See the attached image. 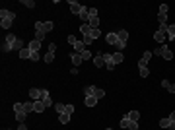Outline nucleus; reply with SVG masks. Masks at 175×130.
Wrapping results in <instances>:
<instances>
[{
    "label": "nucleus",
    "mask_w": 175,
    "mask_h": 130,
    "mask_svg": "<svg viewBox=\"0 0 175 130\" xmlns=\"http://www.w3.org/2000/svg\"><path fill=\"white\" fill-rule=\"evenodd\" d=\"M16 19V14L10 10H6V8H2L0 10V25H2V29H10L12 23H14Z\"/></svg>",
    "instance_id": "obj_1"
},
{
    "label": "nucleus",
    "mask_w": 175,
    "mask_h": 130,
    "mask_svg": "<svg viewBox=\"0 0 175 130\" xmlns=\"http://www.w3.org/2000/svg\"><path fill=\"white\" fill-rule=\"evenodd\" d=\"M154 55H158V56H161L164 60H173V52H171V49L167 47V45H160V47L156 49V51H152Z\"/></svg>",
    "instance_id": "obj_2"
},
{
    "label": "nucleus",
    "mask_w": 175,
    "mask_h": 130,
    "mask_svg": "<svg viewBox=\"0 0 175 130\" xmlns=\"http://www.w3.org/2000/svg\"><path fill=\"white\" fill-rule=\"evenodd\" d=\"M16 41H18V35L8 33V35H6V39H4V43H2V52H10V51H14Z\"/></svg>",
    "instance_id": "obj_3"
},
{
    "label": "nucleus",
    "mask_w": 175,
    "mask_h": 130,
    "mask_svg": "<svg viewBox=\"0 0 175 130\" xmlns=\"http://www.w3.org/2000/svg\"><path fill=\"white\" fill-rule=\"evenodd\" d=\"M55 29V23L53 22H35V33H45L47 35L49 31Z\"/></svg>",
    "instance_id": "obj_4"
},
{
    "label": "nucleus",
    "mask_w": 175,
    "mask_h": 130,
    "mask_svg": "<svg viewBox=\"0 0 175 130\" xmlns=\"http://www.w3.org/2000/svg\"><path fill=\"white\" fill-rule=\"evenodd\" d=\"M88 14H90V23L88 25L91 29H99V16H97V8H88Z\"/></svg>",
    "instance_id": "obj_5"
},
{
    "label": "nucleus",
    "mask_w": 175,
    "mask_h": 130,
    "mask_svg": "<svg viewBox=\"0 0 175 130\" xmlns=\"http://www.w3.org/2000/svg\"><path fill=\"white\" fill-rule=\"evenodd\" d=\"M14 113H16V119H18V123H26L27 111H26V107H23V103H16V105H14Z\"/></svg>",
    "instance_id": "obj_6"
},
{
    "label": "nucleus",
    "mask_w": 175,
    "mask_h": 130,
    "mask_svg": "<svg viewBox=\"0 0 175 130\" xmlns=\"http://www.w3.org/2000/svg\"><path fill=\"white\" fill-rule=\"evenodd\" d=\"M154 39H156L160 45H165V39H167V27H160V29L154 33Z\"/></svg>",
    "instance_id": "obj_7"
},
{
    "label": "nucleus",
    "mask_w": 175,
    "mask_h": 130,
    "mask_svg": "<svg viewBox=\"0 0 175 130\" xmlns=\"http://www.w3.org/2000/svg\"><path fill=\"white\" fill-rule=\"evenodd\" d=\"M29 97H31L33 101H41V99H43V89L31 87V89H29Z\"/></svg>",
    "instance_id": "obj_8"
},
{
    "label": "nucleus",
    "mask_w": 175,
    "mask_h": 130,
    "mask_svg": "<svg viewBox=\"0 0 175 130\" xmlns=\"http://www.w3.org/2000/svg\"><path fill=\"white\" fill-rule=\"evenodd\" d=\"M68 6H70V12H72V14L80 16V12H82V6H80V2H76V0H68Z\"/></svg>",
    "instance_id": "obj_9"
},
{
    "label": "nucleus",
    "mask_w": 175,
    "mask_h": 130,
    "mask_svg": "<svg viewBox=\"0 0 175 130\" xmlns=\"http://www.w3.org/2000/svg\"><path fill=\"white\" fill-rule=\"evenodd\" d=\"M152 55H154L152 51H146V52H144V56L138 60V68H146V64H148V60L152 58Z\"/></svg>",
    "instance_id": "obj_10"
},
{
    "label": "nucleus",
    "mask_w": 175,
    "mask_h": 130,
    "mask_svg": "<svg viewBox=\"0 0 175 130\" xmlns=\"http://www.w3.org/2000/svg\"><path fill=\"white\" fill-rule=\"evenodd\" d=\"M103 60H105V68H107V70H113V68H115L113 55H107V52H103Z\"/></svg>",
    "instance_id": "obj_11"
},
{
    "label": "nucleus",
    "mask_w": 175,
    "mask_h": 130,
    "mask_svg": "<svg viewBox=\"0 0 175 130\" xmlns=\"http://www.w3.org/2000/svg\"><path fill=\"white\" fill-rule=\"evenodd\" d=\"M91 60H94V66H95V68H105V60H103V55H95Z\"/></svg>",
    "instance_id": "obj_12"
},
{
    "label": "nucleus",
    "mask_w": 175,
    "mask_h": 130,
    "mask_svg": "<svg viewBox=\"0 0 175 130\" xmlns=\"http://www.w3.org/2000/svg\"><path fill=\"white\" fill-rule=\"evenodd\" d=\"M70 62H72L74 68H78V66L82 64V56L78 55V52H72V55H70Z\"/></svg>",
    "instance_id": "obj_13"
},
{
    "label": "nucleus",
    "mask_w": 175,
    "mask_h": 130,
    "mask_svg": "<svg viewBox=\"0 0 175 130\" xmlns=\"http://www.w3.org/2000/svg\"><path fill=\"white\" fill-rule=\"evenodd\" d=\"M27 49H29V51H31V52H39V49H41V41H37V39H33V41L27 45Z\"/></svg>",
    "instance_id": "obj_14"
},
{
    "label": "nucleus",
    "mask_w": 175,
    "mask_h": 130,
    "mask_svg": "<svg viewBox=\"0 0 175 130\" xmlns=\"http://www.w3.org/2000/svg\"><path fill=\"white\" fill-rule=\"evenodd\" d=\"M80 22L82 23H90V14H88V8L82 6V12H80Z\"/></svg>",
    "instance_id": "obj_15"
},
{
    "label": "nucleus",
    "mask_w": 175,
    "mask_h": 130,
    "mask_svg": "<svg viewBox=\"0 0 175 130\" xmlns=\"http://www.w3.org/2000/svg\"><path fill=\"white\" fill-rule=\"evenodd\" d=\"M45 103V107H51L53 105V99H51V93L47 91V89H43V99H41Z\"/></svg>",
    "instance_id": "obj_16"
},
{
    "label": "nucleus",
    "mask_w": 175,
    "mask_h": 130,
    "mask_svg": "<svg viewBox=\"0 0 175 130\" xmlns=\"http://www.w3.org/2000/svg\"><path fill=\"white\" fill-rule=\"evenodd\" d=\"M72 47H74V52H78V55H82V52L86 51V45H84V41H76V43L72 45Z\"/></svg>",
    "instance_id": "obj_17"
},
{
    "label": "nucleus",
    "mask_w": 175,
    "mask_h": 130,
    "mask_svg": "<svg viewBox=\"0 0 175 130\" xmlns=\"http://www.w3.org/2000/svg\"><path fill=\"white\" fill-rule=\"evenodd\" d=\"M95 91H97V87H95V86H86L84 87V95L86 97H95Z\"/></svg>",
    "instance_id": "obj_18"
},
{
    "label": "nucleus",
    "mask_w": 175,
    "mask_h": 130,
    "mask_svg": "<svg viewBox=\"0 0 175 130\" xmlns=\"http://www.w3.org/2000/svg\"><path fill=\"white\" fill-rule=\"evenodd\" d=\"M117 37H119V41L127 43L128 41V31L127 29H119V31H117Z\"/></svg>",
    "instance_id": "obj_19"
},
{
    "label": "nucleus",
    "mask_w": 175,
    "mask_h": 130,
    "mask_svg": "<svg viewBox=\"0 0 175 130\" xmlns=\"http://www.w3.org/2000/svg\"><path fill=\"white\" fill-rule=\"evenodd\" d=\"M105 41L109 43V45H117V43H119V37H117V33H107L105 35Z\"/></svg>",
    "instance_id": "obj_20"
},
{
    "label": "nucleus",
    "mask_w": 175,
    "mask_h": 130,
    "mask_svg": "<svg viewBox=\"0 0 175 130\" xmlns=\"http://www.w3.org/2000/svg\"><path fill=\"white\" fill-rule=\"evenodd\" d=\"M84 105H86V107H95V105H97V97H86V99H84Z\"/></svg>",
    "instance_id": "obj_21"
},
{
    "label": "nucleus",
    "mask_w": 175,
    "mask_h": 130,
    "mask_svg": "<svg viewBox=\"0 0 175 130\" xmlns=\"http://www.w3.org/2000/svg\"><path fill=\"white\" fill-rule=\"evenodd\" d=\"M127 117H128V120H132V123H138V119H140V113H138V111H130Z\"/></svg>",
    "instance_id": "obj_22"
},
{
    "label": "nucleus",
    "mask_w": 175,
    "mask_h": 130,
    "mask_svg": "<svg viewBox=\"0 0 175 130\" xmlns=\"http://www.w3.org/2000/svg\"><path fill=\"white\" fill-rule=\"evenodd\" d=\"M171 126V119L165 117V119H160V128H169Z\"/></svg>",
    "instance_id": "obj_23"
},
{
    "label": "nucleus",
    "mask_w": 175,
    "mask_h": 130,
    "mask_svg": "<svg viewBox=\"0 0 175 130\" xmlns=\"http://www.w3.org/2000/svg\"><path fill=\"white\" fill-rule=\"evenodd\" d=\"M123 60H124V55H123V52H113V62L115 64H121Z\"/></svg>",
    "instance_id": "obj_24"
},
{
    "label": "nucleus",
    "mask_w": 175,
    "mask_h": 130,
    "mask_svg": "<svg viewBox=\"0 0 175 130\" xmlns=\"http://www.w3.org/2000/svg\"><path fill=\"white\" fill-rule=\"evenodd\" d=\"M80 31H82V35H84V37H88V35H90V31H91V27L88 25V23H80Z\"/></svg>",
    "instance_id": "obj_25"
},
{
    "label": "nucleus",
    "mask_w": 175,
    "mask_h": 130,
    "mask_svg": "<svg viewBox=\"0 0 175 130\" xmlns=\"http://www.w3.org/2000/svg\"><path fill=\"white\" fill-rule=\"evenodd\" d=\"M20 58H31V51L26 47V49H22L20 51Z\"/></svg>",
    "instance_id": "obj_26"
},
{
    "label": "nucleus",
    "mask_w": 175,
    "mask_h": 130,
    "mask_svg": "<svg viewBox=\"0 0 175 130\" xmlns=\"http://www.w3.org/2000/svg\"><path fill=\"white\" fill-rule=\"evenodd\" d=\"M45 109H47V107H45L43 101H35V113H43Z\"/></svg>",
    "instance_id": "obj_27"
},
{
    "label": "nucleus",
    "mask_w": 175,
    "mask_h": 130,
    "mask_svg": "<svg viewBox=\"0 0 175 130\" xmlns=\"http://www.w3.org/2000/svg\"><path fill=\"white\" fill-rule=\"evenodd\" d=\"M167 39H175V23L167 25Z\"/></svg>",
    "instance_id": "obj_28"
},
{
    "label": "nucleus",
    "mask_w": 175,
    "mask_h": 130,
    "mask_svg": "<svg viewBox=\"0 0 175 130\" xmlns=\"http://www.w3.org/2000/svg\"><path fill=\"white\" fill-rule=\"evenodd\" d=\"M128 124H130V120H128V117H127V115H124V117H123V119H121V123H119V126H121V128H128Z\"/></svg>",
    "instance_id": "obj_29"
},
{
    "label": "nucleus",
    "mask_w": 175,
    "mask_h": 130,
    "mask_svg": "<svg viewBox=\"0 0 175 130\" xmlns=\"http://www.w3.org/2000/svg\"><path fill=\"white\" fill-rule=\"evenodd\" d=\"M55 111L58 113V115H62V113H66V105H62V103H57V105H55Z\"/></svg>",
    "instance_id": "obj_30"
},
{
    "label": "nucleus",
    "mask_w": 175,
    "mask_h": 130,
    "mask_svg": "<svg viewBox=\"0 0 175 130\" xmlns=\"http://www.w3.org/2000/svg\"><path fill=\"white\" fill-rule=\"evenodd\" d=\"M82 60H91V58H94V55H91V51H88V49H86V51L84 52H82Z\"/></svg>",
    "instance_id": "obj_31"
},
{
    "label": "nucleus",
    "mask_w": 175,
    "mask_h": 130,
    "mask_svg": "<svg viewBox=\"0 0 175 130\" xmlns=\"http://www.w3.org/2000/svg\"><path fill=\"white\" fill-rule=\"evenodd\" d=\"M88 37H91V39H94V41H95V39H97V37H101V31H99V29H91Z\"/></svg>",
    "instance_id": "obj_32"
},
{
    "label": "nucleus",
    "mask_w": 175,
    "mask_h": 130,
    "mask_svg": "<svg viewBox=\"0 0 175 130\" xmlns=\"http://www.w3.org/2000/svg\"><path fill=\"white\" fill-rule=\"evenodd\" d=\"M58 120H60V123H62V124H66V123H70V115H68V113H62V115H60V117H58Z\"/></svg>",
    "instance_id": "obj_33"
},
{
    "label": "nucleus",
    "mask_w": 175,
    "mask_h": 130,
    "mask_svg": "<svg viewBox=\"0 0 175 130\" xmlns=\"http://www.w3.org/2000/svg\"><path fill=\"white\" fill-rule=\"evenodd\" d=\"M53 60H55V52H51V51H49L47 55H45V62H47V64H51Z\"/></svg>",
    "instance_id": "obj_34"
},
{
    "label": "nucleus",
    "mask_w": 175,
    "mask_h": 130,
    "mask_svg": "<svg viewBox=\"0 0 175 130\" xmlns=\"http://www.w3.org/2000/svg\"><path fill=\"white\" fill-rule=\"evenodd\" d=\"M22 6H26V8H35V2H33V0H22Z\"/></svg>",
    "instance_id": "obj_35"
},
{
    "label": "nucleus",
    "mask_w": 175,
    "mask_h": 130,
    "mask_svg": "<svg viewBox=\"0 0 175 130\" xmlns=\"http://www.w3.org/2000/svg\"><path fill=\"white\" fill-rule=\"evenodd\" d=\"M167 12H169L167 4H160V14H167Z\"/></svg>",
    "instance_id": "obj_36"
},
{
    "label": "nucleus",
    "mask_w": 175,
    "mask_h": 130,
    "mask_svg": "<svg viewBox=\"0 0 175 130\" xmlns=\"http://www.w3.org/2000/svg\"><path fill=\"white\" fill-rule=\"evenodd\" d=\"M95 97H97V99H103V97H105V91L97 87V91H95Z\"/></svg>",
    "instance_id": "obj_37"
},
{
    "label": "nucleus",
    "mask_w": 175,
    "mask_h": 130,
    "mask_svg": "<svg viewBox=\"0 0 175 130\" xmlns=\"http://www.w3.org/2000/svg\"><path fill=\"white\" fill-rule=\"evenodd\" d=\"M140 76H142V78H148V76H150V70H148V68H140Z\"/></svg>",
    "instance_id": "obj_38"
},
{
    "label": "nucleus",
    "mask_w": 175,
    "mask_h": 130,
    "mask_svg": "<svg viewBox=\"0 0 175 130\" xmlns=\"http://www.w3.org/2000/svg\"><path fill=\"white\" fill-rule=\"evenodd\" d=\"M128 130H138V123H132V120H130V124H128Z\"/></svg>",
    "instance_id": "obj_39"
},
{
    "label": "nucleus",
    "mask_w": 175,
    "mask_h": 130,
    "mask_svg": "<svg viewBox=\"0 0 175 130\" xmlns=\"http://www.w3.org/2000/svg\"><path fill=\"white\" fill-rule=\"evenodd\" d=\"M29 60H33V62H37V60H39V52H31V58Z\"/></svg>",
    "instance_id": "obj_40"
},
{
    "label": "nucleus",
    "mask_w": 175,
    "mask_h": 130,
    "mask_svg": "<svg viewBox=\"0 0 175 130\" xmlns=\"http://www.w3.org/2000/svg\"><path fill=\"white\" fill-rule=\"evenodd\" d=\"M169 84H171L169 80H161V87H164V89H167V87H169Z\"/></svg>",
    "instance_id": "obj_41"
},
{
    "label": "nucleus",
    "mask_w": 175,
    "mask_h": 130,
    "mask_svg": "<svg viewBox=\"0 0 175 130\" xmlns=\"http://www.w3.org/2000/svg\"><path fill=\"white\" fill-rule=\"evenodd\" d=\"M35 39H37V41H41V43H43V39H45V33H35Z\"/></svg>",
    "instance_id": "obj_42"
},
{
    "label": "nucleus",
    "mask_w": 175,
    "mask_h": 130,
    "mask_svg": "<svg viewBox=\"0 0 175 130\" xmlns=\"http://www.w3.org/2000/svg\"><path fill=\"white\" fill-rule=\"evenodd\" d=\"M66 113H68V115H72V113H74V105H66Z\"/></svg>",
    "instance_id": "obj_43"
},
{
    "label": "nucleus",
    "mask_w": 175,
    "mask_h": 130,
    "mask_svg": "<svg viewBox=\"0 0 175 130\" xmlns=\"http://www.w3.org/2000/svg\"><path fill=\"white\" fill-rule=\"evenodd\" d=\"M76 41H78V39L74 37V35H68V43H70V45H74V43H76Z\"/></svg>",
    "instance_id": "obj_44"
},
{
    "label": "nucleus",
    "mask_w": 175,
    "mask_h": 130,
    "mask_svg": "<svg viewBox=\"0 0 175 130\" xmlns=\"http://www.w3.org/2000/svg\"><path fill=\"white\" fill-rule=\"evenodd\" d=\"M167 91H169V93H175V84H169V87H167Z\"/></svg>",
    "instance_id": "obj_45"
},
{
    "label": "nucleus",
    "mask_w": 175,
    "mask_h": 130,
    "mask_svg": "<svg viewBox=\"0 0 175 130\" xmlns=\"http://www.w3.org/2000/svg\"><path fill=\"white\" fill-rule=\"evenodd\" d=\"M49 51L55 52V51H57V45H55V43H51V45H49Z\"/></svg>",
    "instance_id": "obj_46"
},
{
    "label": "nucleus",
    "mask_w": 175,
    "mask_h": 130,
    "mask_svg": "<svg viewBox=\"0 0 175 130\" xmlns=\"http://www.w3.org/2000/svg\"><path fill=\"white\" fill-rule=\"evenodd\" d=\"M18 130H27V126H26V123H20V126H18Z\"/></svg>",
    "instance_id": "obj_47"
},
{
    "label": "nucleus",
    "mask_w": 175,
    "mask_h": 130,
    "mask_svg": "<svg viewBox=\"0 0 175 130\" xmlns=\"http://www.w3.org/2000/svg\"><path fill=\"white\" fill-rule=\"evenodd\" d=\"M169 119H171V120H173V123H175V111L171 113V115H169Z\"/></svg>",
    "instance_id": "obj_48"
},
{
    "label": "nucleus",
    "mask_w": 175,
    "mask_h": 130,
    "mask_svg": "<svg viewBox=\"0 0 175 130\" xmlns=\"http://www.w3.org/2000/svg\"><path fill=\"white\" fill-rule=\"evenodd\" d=\"M169 130H175V123L171 120V126H169Z\"/></svg>",
    "instance_id": "obj_49"
},
{
    "label": "nucleus",
    "mask_w": 175,
    "mask_h": 130,
    "mask_svg": "<svg viewBox=\"0 0 175 130\" xmlns=\"http://www.w3.org/2000/svg\"><path fill=\"white\" fill-rule=\"evenodd\" d=\"M105 130H113V128H105Z\"/></svg>",
    "instance_id": "obj_50"
}]
</instances>
